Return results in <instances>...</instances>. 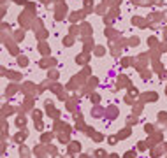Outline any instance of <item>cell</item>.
Returning <instances> with one entry per match:
<instances>
[{"label":"cell","instance_id":"3","mask_svg":"<svg viewBox=\"0 0 167 158\" xmlns=\"http://www.w3.org/2000/svg\"><path fill=\"white\" fill-rule=\"evenodd\" d=\"M19 63H21V65H26V63H28V60H26V58H19Z\"/></svg>","mask_w":167,"mask_h":158},{"label":"cell","instance_id":"2","mask_svg":"<svg viewBox=\"0 0 167 158\" xmlns=\"http://www.w3.org/2000/svg\"><path fill=\"white\" fill-rule=\"evenodd\" d=\"M130 44H132V46H137V44H139V39H137V37H134V39L130 41Z\"/></svg>","mask_w":167,"mask_h":158},{"label":"cell","instance_id":"1","mask_svg":"<svg viewBox=\"0 0 167 158\" xmlns=\"http://www.w3.org/2000/svg\"><path fill=\"white\" fill-rule=\"evenodd\" d=\"M144 97H146V100H151V102H155V100H157V95L155 93H146Z\"/></svg>","mask_w":167,"mask_h":158}]
</instances>
